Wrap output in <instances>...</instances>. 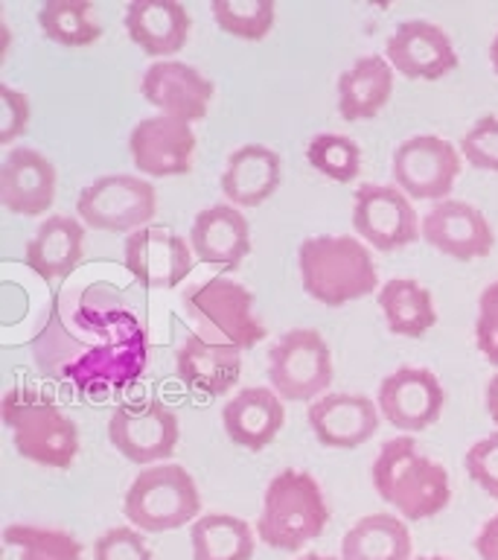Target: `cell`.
Returning <instances> with one entry per match:
<instances>
[{"instance_id": "cell-14", "label": "cell", "mask_w": 498, "mask_h": 560, "mask_svg": "<svg viewBox=\"0 0 498 560\" xmlns=\"http://www.w3.org/2000/svg\"><path fill=\"white\" fill-rule=\"evenodd\" d=\"M192 245L173 228L146 225L126 236L122 260L140 287L175 289L192 271Z\"/></svg>"}, {"instance_id": "cell-37", "label": "cell", "mask_w": 498, "mask_h": 560, "mask_svg": "<svg viewBox=\"0 0 498 560\" xmlns=\"http://www.w3.org/2000/svg\"><path fill=\"white\" fill-rule=\"evenodd\" d=\"M463 467L487 497L498 499V432L475 441L463 455Z\"/></svg>"}, {"instance_id": "cell-43", "label": "cell", "mask_w": 498, "mask_h": 560, "mask_svg": "<svg viewBox=\"0 0 498 560\" xmlns=\"http://www.w3.org/2000/svg\"><path fill=\"white\" fill-rule=\"evenodd\" d=\"M297 560H341V558H330V555H318V551H306L304 558Z\"/></svg>"}, {"instance_id": "cell-33", "label": "cell", "mask_w": 498, "mask_h": 560, "mask_svg": "<svg viewBox=\"0 0 498 560\" xmlns=\"http://www.w3.org/2000/svg\"><path fill=\"white\" fill-rule=\"evenodd\" d=\"M218 30L245 42H262L274 26V0H213L210 3Z\"/></svg>"}, {"instance_id": "cell-40", "label": "cell", "mask_w": 498, "mask_h": 560, "mask_svg": "<svg viewBox=\"0 0 498 560\" xmlns=\"http://www.w3.org/2000/svg\"><path fill=\"white\" fill-rule=\"evenodd\" d=\"M475 551L481 560H498V514H493L481 525L478 537H475Z\"/></svg>"}, {"instance_id": "cell-8", "label": "cell", "mask_w": 498, "mask_h": 560, "mask_svg": "<svg viewBox=\"0 0 498 560\" xmlns=\"http://www.w3.org/2000/svg\"><path fill=\"white\" fill-rule=\"evenodd\" d=\"M76 213L82 225L105 234H134L152 225L157 213L155 187L140 175H99L79 192Z\"/></svg>"}, {"instance_id": "cell-5", "label": "cell", "mask_w": 498, "mask_h": 560, "mask_svg": "<svg viewBox=\"0 0 498 560\" xmlns=\"http://www.w3.org/2000/svg\"><path fill=\"white\" fill-rule=\"evenodd\" d=\"M3 423L12 432L15 453L50 470H68L79 455V429L52 400L33 388H9L3 394Z\"/></svg>"}, {"instance_id": "cell-39", "label": "cell", "mask_w": 498, "mask_h": 560, "mask_svg": "<svg viewBox=\"0 0 498 560\" xmlns=\"http://www.w3.org/2000/svg\"><path fill=\"white\" fill-rule=\"evenodd\" d=\"M29 129V100L24 91L12 85H0V143L9 147Z\"/></svg>"}, {"instance_id": "cell-16", "label": "cell", "mask_w": 498, "mask_h": 560, "mask_svg": "<svg viewBox=\"0 0 498 560\" xmlns=\"http://www.w3.org/2000/svg\"><path fill=\"white\" fill-rule=\"evenodd\" d=\"M419 236L452 260H478L487 257L496 245V234L487 217L475 205L461 199L431 205L419 222Z\"/></svg>"}, {"instance_id": "cell-17", "label": "cell", "mask_w": 498, "mask_h": 560, "mask_svg": "<svg viewBox=\"0 0 498 560\" xmlns=\"http://www.w3.org/2000/svg\"><path fill=\"white\" fill-rule=\"evenodd\" d=\"M140 91L149 105L166 117L183 122H199L208 117V108L213 103V82H210L199 68L187 61H152L143 73Z\"/></svg>"}, {"instance_id": "cell-1", "label": "cell", "mask_w": 498, "mask_h": 560, "mask_svg": "<svg viewBox=\"0 0 498 560\" xmlns=\"http://www.w3.org/2000/svg\"><path fill=\"white\" fill-rule=\"evenodd\" d=\"M38 371L85 397L129 392L149 368V330L108 289L59 295L33 339Z\"/></svg>"}, {"instance_id": "cell-28", "label": "cell", "mask_w": 498, "mask_h": 560, "mask_svg": "<svg viewBox=\"0 0 498 560\" xmlns=\"http://www.w3.org/2000/svg\"><path fill=\"white\" fill-rule=\"evenodd\" d=\"M379 310H382L388 330L405 339H423L437 324L435 298L414 278H393L379 289Z\"/></svg>"}, {"instance_id": "cell-7", "label": "cell", "mask_w": 498, "mask_h": 560, "mask_svg": "<svg viewBox=\"0 0 498 560\" xmlns=\"http://www.w3.org/2000/svg\"><path fill=\"white\" fill-rule=\"evenodd\" d=\"M183 313L192 322V332L201 339L248 350L265 339V324L253 313V295L230 278H210L183 292Z\"/></svg>"}, {"instance_id": "cell-6", "label": "cell", "mask_w": 498, "mask_h": 560, "mask_svg": "<svg viewBox=\"0 0 498 560\" xmlns=\"http://www.w3.org/2000/svg\"><path fill=\"white\" fill-rule=\"evenodd\" d=\"M122 514L131 528L146 534H164L195 523L201 516V493L187 467L181 464H155L131 479Z\"/></svg>"}, {"instance_id": "cell-30", "label": "cell", "mask_w": 498, "mask_h": 560, "mask_svg": "<svg viewBox=\"0 0 498 560\" xmlns=\"http://www.w3.org/2000/svg\"><path fill=\"white\" fill-rule=\"evenodd\" d=\"M192 560H251L257 540L251 525L225 511L201 514L190 525Z\"/></svg>"}, {"instance_id": "cell-15", "label": "cell", "mask_w": 498, "mask_h": 560, "mask_svg": "<svg viewBox=\"0 0 498 560\" xmlns=\"http://www.w3.org/2000/svg\"><path fill=\"white\" fill-rule=\"evenodd\" d=\"M131 161L149 178L187 175L195 158V131L190 122L166 114L140 120L129 135Z\"/></svg>"}, {"instance_id": "cell-24", "label": "cell", "mask_w": 498, "mask_h": 560, "mask_svg": "<svg viewBox=\"0 0 498 560\" xmlns=\"http://www.w3.org/2000/svg\"><path fill=\"white\" fill-rule=\"evenodd\" d=\"M286 423V409L274 388L265 385H251L234 394L222 409V427L225 435L242 450L260 453L280 435Z\"/></svg>"}, {"instance_id": "cell-2", "label": "cell", "mask_w": 498, "mask_h": 560, "mask_svg": "<svg viewBox=\"0 0 498 560\" xmlns=\"http://www.w3.org/2000/svg\"><path fill=\"white\" fill-rule=\"evenodd\" d=\"M376 493L405 520H431L452 502V479L440 462L428 458L408 435L384 441L374 462Z\"/></svg>"}, {"instance_id": "cell-38", "label": "cell", "mask_w": 498, "mask_h": 560, "mask_svg": "<svg viewBox=\"0 0 498 560\" xmlns=\"http://www.w3.org/2000/svg\"><path fill=\"white\" fill-rule=\"evenodd\" d=\"M475 341L481 357L498 368V280L484 287L478 298V322H475Z\"/></svg>"}, {"instance_id": "cell-23", "label": "cell", "mask_w": 498, "mask_h": 560, "mask_svg": "<svg viewBox=\"0 0 498 560\" xmlns=\"http://www.w3.org/2000/svg\"><path fill=\"white\" fill-rule=\"evenodd\" d=\"M126 33L140 50L166 61L190 38V12L178 0H131L126 7Z\"/></svg>"}, {"instance_id": "cell-32", "label": "cell", "mask_w": 498, "mask_h": 560, "mask_svg": "<svg viewBox=\"0 0 498 560\" xmlns=\"http://www.w3.org/2000/svg\"><path fill=\"white\" fill-rule=\"evenodd\" d=\"M3 542L15 549L21 560H82V542L76 534L52 525H7Z\"/></svg>"}, {"instance_id": "cell-10", "label": "cell", "mask_w": 498, "mask_h": 560, "mask_svg": "<svg viewBox=\"0 0 498 560\" xmlns=\"http://www.w3.org/2000/svg\"><path fill=\"white\" fill-rule=\"evenodd\" d=\"M178 415L161 400L120 402L108 418V441L126 462L155 467L178 450Z\"/></svg>"}, {"instance_id": "cell-36", "label": "cell", "mask_w": 498, "mask_h": 560, "mask_svg": "<svg viewBox=\"0 0 498 560\" xmlns=\"http://www.w3.org/2000/svg\"><path fill=\"white\" fill-rule=\"evenodd\" d=\"M94 560H155L149 542L131 525H114L94 542Z\"/></svg>"}, {"instance_id": "cell-21", "label": "cell", "mask_w": 498, "mask_h": 560, "mask_svg": "<svg viewBox=\"0 0 498 560\" xmlns=\"http://www.w3.org/2000/svg\"><path fill=\"white\" fill-rule=\"evenodd\" d=\"M190 245L204 266L239 269L251 252V225L242 210L234 208L230 201H216L192 219Z\"/></svg>"}, {"instance_id": "cell-35", "label": "cell", "mask_w": 498, "mask_h": 560, "mask_svg": "<svg viewBox=\"0 0 498 560\" xmlns=\"http://www.w3.org/2000/svg\"><path fill=\"white\" fill-rule=\"evenodd\" d=\"M461 155L475 170L498 173V117L487 114L461 138Z\"/></svg>"}, {"instance_id": "cell-4", "label": "cell", "mask_w": 498, "mask_h": 560, "mask_svg": "<svg viewBox=\"0 0 498 560\" xmlns=\"http://www.w3.org/2000/svg\"><path fill=\"white\" fill-rule=\"evenodd\" d=\"M330 525L321 485L304 470H280L265 488L257 537L277 551H300Z\"/></svg>"}, {"instance_id": "cell-41", "label": "cell", "mask_w": 498, "mask_h": 560, "mask_svg": "<svg viewBox=\"0 0 498 560\" xmlns=\"http://www.w3.org/2000/svg\"><path fill=\"white\" fill-rule=\"evenodd\" d=\"M484 409H487L489 420L498 427V374L489 376L487 388H484Z\"/></svg>"}, {"instance_id": "cell-42", "label": "cell", "mask_w": 498, "mask_h": 560, "mask_svg": "<svg viewBox=\"0 0 498 560\" xmlns=\"http://www.w3.org/2000/svg\"><path fill=\"white\" fill-rule=\"evenodd\" d=\"M489 61H493V70L498 73V33L496 38H493V44H489Z\"/></svg>"}, {"instance_id": "cell-22", "label": "cell", "mask_w": 498, "mask_h": 560, "mask_svg": "<svg viewBox=\"0 0 498 560\" xmlns=\"http://www.w3.org/2000/svg\"><path fill=\"white\" fill-rule=\"evenodd\" d=\"M175 374L201 397H222L242 376V350L201 339L199 332H187L175 353Z\"/></svg>"}, {"instance_id": "cell-31", "label": "cell", "mask_w": 498, "mask_h": 560, "mask_svg": "<svg viewBox=\"0 0 498 560\" xmlns=\"http://www.w3.org/2000/svg\"><path fill=\"white\" fill-rule=\"evenodd\" d=\"M38 30L61 47H87L103 38V24L91 0H47L38 9Z\"/></svg>"}, {"instance_id": "cell-11", "label": "cell", "mask_w": 498, "mask_h": 560, "mask_svg": "<svg viewBox=\"0 0 498 560\" xmlns=\"http://www.w3.org/2000/svg\"><path fill=\"white\" fill-rule=\"evenodd\" d=\"M393 184L408 199L446 201L461 175V152L437 135H414L393 149Z\"/></svg>"}, {"instance_id": "cell-44", "label": "cell", "mask_w": 498, "mask_h": 560, "mask_svg": "<svg viewBox=\"0 0 498 560\" xmlns=\"http://www.w3.org/2000/svg\"><path fill=\"white\" fill-rule=\"evenodd\" d=\"M417 560H452V558H443V555H426V558H417Z\"/></svg>"}, {"instance_id": "cell-19", "label": "cell", "mask_w": 498, "mask_h": 560, "mask_svg": "<svg viewBox=\"0 0 498 560\" xmlns=\"http://www.w3.org/2000/svg\"><path fill=\"white\" fill-rule=\"evenodd\" d=\"M59 175L38 149L17 147L0 164V205L15 217H44L56 201Z\"/></svg>"}, {"instance_id": "cell-13", "label": "cell", "mask_w": 498, "mask_h": 560, "mask_svg": "<svg viewBox=\"0 0 498 560\" xmlns=\"http://www.w3.org/2000/svg\"><path fill=\"white\" fill-rule=\"evenodd\" d=\"M376 406L393 429L426 432L435 427L446 406V392L435 371L417 365H402L379 385Z\"/></svg>"}, {"instance_id": "cell-12", "label": "cell", "mask_w": 498, "mask_h": 560, "mask_svg": "<svg viewBox=\"0 0 498 560\" xmlns=\"http://www.w3.org/2000/svg\"><path fill=\"white\" fill-rule=\"evenodd\" d=\"M353 228L376 252H400L419 240L417 210L396 184H361L353 196Z\"/></svg>"}, {"instance_id": "cell-3", "label": "cell", "mask_w": 498, "mask_h": 560, "mask_svg": "<svg viewBox=\"0 0 498 560\" xmlns=\"http://www.w3.org/2000/svg\"><path fill=\"white\" fill-rule=\"evenodd\" d=\"M297 271L306 295L323 306H344L374 295L379 269L356 236H309L297 245Z\"/></svg>"}, {"instance_id": "cell-25", "label": "cell", "mask_w": 498, "mask_h": 560, "mask_svg": "<svg viewBox=\"0 0 498 560\" xmlns=\"http://www.w3.org/2000/svg\"><path fill=\"white\" fill-rule=\"evenodd\" d=\"M283 182V158L262 143H245L230 152L222 173V192L234 208H260Z\"/></svg>"}, {"instance_id": "cell-34", "label": "cell", "mask_w": 498, "mask_h": 560, "mask_svg": "<svg viewBox=\"0 0 498 560\" xmlns=\"http://www.w3.org/2000/svg\"><path fill=\"white\" fill-rule=\"evenodd\" d=\"M306 161L312 164L315 173L327 175L332 182L349 184L356 182L361 173V149L353 138L347 135H315L306 147Z\"/></svg>"}, {"instance_id": "cell-20", "label": "cell", "mask_w": 498, "mask_h": 560, "mask_svg": "<svg viewBox=\"0 0 498 560\" xmlns=\"http://www.w3.org/2000/svg\"><path fill=\"white\" fill-rule=\"evenodd\" d=\"M382 411L367 394L332 392L309 406V427L330 450H356L379 432Z\"/></svg>"}, {"instance_id": "cell-29", "label": "cell", "mask_w": 498, "mask_h": 560, "mask_svg": "<svg viewBox=\"0 0 498 560\" xmlns=\"http://www.w3.org/2000/svg\"><path fill=\"white\" fill-rule=\"evenodd\" d=\"M341 560H411V532L400 516H361L341 540Z\"/></svg>"}, {"instance_id": "cell-18", "label": "cell", "mask_w": 498, "mask_h": 560, "mask_svg": "<svg viewBox=\"0 0 498 560\" xmlns=\"http://www.w3.org/2000/svg\"><path fill=\"white\" fill-rule=\"evenodd\" d=\"M384 59L405 79H443L458 68V50H454L449 33L431 21H402L396 24L388 44Z\"/></svg>"}, {"instance_id": "cell-27", "label": "cell", "mask_w": 498, "mask_h": 560, "mask_svg": "<svg viewBox=\"0 0 498 560\" xmlns=\"http://www.w3.org/2000/svg\"><path fill=\"white\" fill-rule=\"evenodd\" d=\"M393 94V68L384 56H361L339 77V114L347 122L374 120Z\"/></svg>"}, {"instance_id": "cell-9", "label": "cell", "mask_w": 498, "mask_h": 560, "mask_svg": "<svg viewBox=\"0 0 498 560\" xmlns=\"http://www.w3.org/2000/svg\"><path fill=\"white\" fill-rule=\"evenodd\" d=\"M269 383L280 400H318L332 385V350L312 327L288 330L269 350Z\"/></svg>"}, {"instance_id": "cell-26", "label": "cell", "mask_w": 498, "mask_h": 560, "mask_svg": "<svg viewBox=\"0 0 498 560\" xmlns=\"http://www.w3.org/2000/svg\"><path fill=\"white\" fill-rule=\"evenodd\" d=\"M82 254H85L82 219L52 213L29 236L24 248V262L42 280H61L76 271Z\"/></svg>"}]
</instances>
